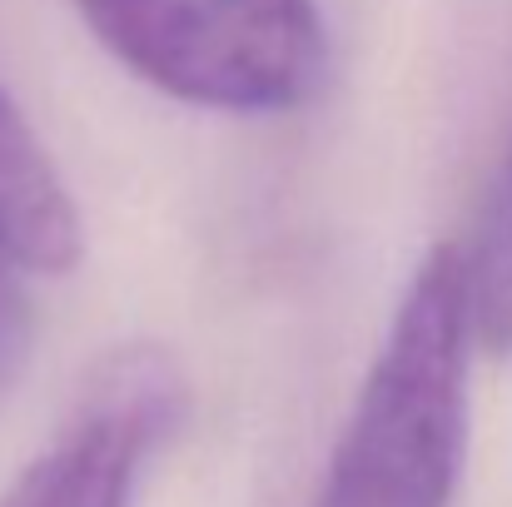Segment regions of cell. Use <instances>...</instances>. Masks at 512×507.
<instances>
[{
  "mask_svg": "<svg viewBox=\"0 0 512 507\" xmlns=\"http://www.w3.org/2000/svg\"><path fill=\"white\" fill-rule=\"evenodd\" d=\"M473 348L463 244H438L413 269L309 507H453Z\"/></svg>",
  "mask_w": 512,
  "mask_h": 507,
  "instance_id": "6da1fadb",
  "label": "cell"
},
{
  "mask_svg": "<svg viewBox=\"0 0 512 507\" xmlns=\"http://www.w3.org/2000/svg\"><path fill=\"white\" fill-rule=\"evenodd\" d=\"M0 259L35 269V274H65L80 259V214L75 199L50 160V150L35 140L25 115L0 90Z\"/></svg>",
  "mask_w": 512,
  "mask_h": 507,
  "instance_id": "277c9868",
  "label": "cell"
},
{
  "mask_svg": "<svg viewBox=\"0 0 512 507\" xmlns=\"http://www.w3.org/2000/svg\"><path fill=\"white\" fill-rule=\"evenodd\" d=\"M0 353H5V343H0Z\"/></svg>",
  "mask_w": 512,
  "mask_h": 507,
  "instance_id": "8992f818",
  "label": "cell"
},
{
  "mask_svg": "<svg viewBox=\"0 0 512 507\" xmlns=\"http://www.w3.org/2000/svg\"><path fill=\"white\" fill-rule=\"evenodd\" d=\"M179 408L184 383L160 348L110 353L65 433L0 493V507H130L140 468Z\"/></svg>",
  "mask_w": 512,
  "mask_h": 507,
  "instance_id": "3957f363",
  "label": "cell"
},
{
  "mask_svg": "<svg viewBox=\"0 0 512 507\" xmlns=\"http://www.w3.org/2000/svg\"><path fill=\"white\" fill-rule=\"evenodd\" d=\"M140 80L199 110L284 115L319 95L329 40L314 0H75Z\"/></svg>",
  "mask_w": 512,
  "mask_h": 507,
  "instance_id": "7a4b0ae2",
  "label": "cell"
},
{
  "mask_svg": "<svg viewBox=\"0 0 512 507\" xmlns=\"http://www.w3.org/2000/svg\"><path fill=\"white\" fill-rule=\"evenodd\" d=\"M463 274H468V314L473 338L483 353H512V145L488 184L478 234L463 244Z\"/></svg>",
  "mask_w": 512,
  "mask_h": 507,
  "instance_id": "5b68a950",
  "label": "cell"
}]
</instances>
